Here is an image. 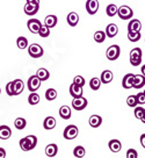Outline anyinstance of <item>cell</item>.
I'll return each instance as SVG.
<instances>
[{"label": "cell", "mask_w": 145, "mask_h": 158, "mask_svg": "<svg viewBox=\"0 0 145 158\" xmlns=\"http://www.w3.org/2000/svg\"><path fill=\"white\" fill-rule=\"evenodd\" d=\"M36 144H37V137L34 135H28L20 139V148L23 151H30V150L35 149Z\"/></svg>", "instance_id": "1"}, {"label": "cell", "mask_w": 145, "mask_h": 158, "mask_svg": "<svg viewBox=\"0 0 145 158\" xmlns=\"http://www.w3.org/2000/svg\"><path fill=\"white\" fill-rule=\"evenodd\" d=\"M143 59V51L140 48H134L130 51V64L132 66H138L142 64Z\"/></svg>", "instance_id": "2"}, {"label": "cell", "mask_w": 145, "mask_h": 158, "mask_svg": "<svg viewBox=\"0 0 145 158\" xmlns=\"http://www.w3.org/2000/svg\"><path fill=\"white\" fill-rule=\"evenodd\" d=\"M28 54L30 57L33 58H40L44 54V50L37 43H31L30 45H28Z\"/></svg>", "instance_id": "3"}, {"label": "cell", "mask_w": 145, "mask_h": 158, "mask_svg": "<svg viewBox=\"0 0 145 158\" xmlns=\"http://www.w3.org/2000/svg\"><path fill=\"white\" fill-rule=\"evenodd\" d=\"M117 15L122 20H130L134 16V10H132L131 7H129V6L127 5L120 6L119 10H117Z\"/></svg>", "instance_id": "4"}, {"label": "cell", "mask_w": 145, "mask_h": 158, "mask_svg": "<svg viewBox=\"0 0 145 158\" xmlns=\"http://www.w3.org/2000/svg\"><path fill=\"white\" fill-rule=\"evenodd\" d=\"M78 134H79V129L77 126L75 124H70V126H67L65 129H64V133H63V136L65 139H75L77 136H78Z\"/></svg>", "instance_id": "5"}, {"label": "cell", "mask_w": 145, "mask_h": 158, "mask_svg": "<svg viewBox=\"0 0 145 158\" xmlns=\"http://www.w3.org/2000/svg\"><path fill=\"white\" fill-rule=\"evenodd\" d=\"M121 54V48L120 45L117 44H113L110 45L109 48L107 49V52H106V56L109 60H116V59L120 57Z\"/></svg>", "instance_id": "6"}, {"label": "cell", "mask_w": 145, "mask_h": 158, "mask_svg": "<svg viewBox=\"0 0 145 158\" xmlns=\"http://www.w3.org/2000/svg\"><path fill=\"white\" fill-rule=\"evenodd\" d=\"M88 105V101L87 99L84 98L83 95L81 97H77V98H73L72 100V107L75 109V110H83L85 109Z\"/></svg>", "instance_id": "7"}, {"label": "cell", "mask_w": 145, "mask_h": 158, "mask_svg": "<svg viewBox=\"0 0 145 158\" xmlns=\"http://www.w3.org/2000/svg\"><path fill=\"white\" fill-rule=\"evenodd\" d=\"M27 86H28V89H29L30 92H36V91L41 87V79L38 78L36 74L31 76V77L28 79Z\"/></svg>", "instance_id": "8"}, {"label": "cell", "mask_w": 145, "mask_h": 158, "mask_svg": "<svg viewBox=\"0 0 145 158\" xmlns=\"http://www.w3.org/2000/svg\"><path fill=\"white\" fill-rule=\"evenodd\" d=\"M86 10L90 15L96 14L99 10V1L98 0H87L86 1Z\"/></svg>", "instance_id": "9"}, {"label": "cell", "mask_w": 145, "mask_h": 158, "mask_svg": "<svg viewBox=\"0 0 145 158\" xmlns=\"http://www.w3.org/2000/svg\"><path fill=\"white\" fill-rule=\"evenodd\" d=\"M12 85H13V94L14 95H19L25 89V83L22 79H15L12 81Z\"/></svg>", "instance_id": "10"}, {"label": "cell", "mask_w": 145, "mask_h": 158, "mask_svg": "<svg viewBox=\"0 0 145 158\" xmlns=\"http://www.w3.org/2000/svg\"><path fill=\"white\" fill-rule=\"evenodd\" d=\"M145 86V76L143 74H135L134 81H132V89H139Z\"/></svg>", "instance_id": "11"}, {"label": "cell", "mask_w": 145, "mask_h": 158, "mask_svg": "<svg viewBox=\"0 0 145 158\" xmlns=\"http://www.w3.org/2000/svg\"><path fill=\"white\" fill-rule=\"evenodd\" d=\"M27 26H28V29L33 33V34H37L38 30L41 28V21L37 19H30L28 22H27Z\"/></svg>", "instance_id": "12"}, {"label": "cell", "mask_w": 145, "mask_h": 158, "mask_svg": "<svg viewBox=\"0 0 145 158\" xmlns=\"http://www.w3.org/2000/svg\"><path fill=\"white\" fill-rule=\"evenodd\" d=\"M134 77L135 74L134 73H127L122 79V86L123 89H132V81H134Z\"/></svg>", "instance_id": "13"}, {"label": "cell", "mask_w": 145, "mask_h": 158, "mask_svg": "<svg viewBox=\"0 0 145 158\" xmlns=\"http://www.w3.org/2000/svg\"><path fill=\"white\" fill-rule=\"evenodd\" d=\"M106 36L107 37H110V39H113V37H115L117 33H119V27L115 25V23H109V25L106 27Z\"/></svg>", "instance_id": "14"}, {"label": "cell", "mask_w": 145, "mask_h": 158, "mask_svg": "<svg viewBox=\"0 0 145 158\" xmlns=\"http://www.w3.org/2000/svg\"><path fill=\"white\" fill-rule=\"evenodd\" d=\"M114 79V74L110 70H105L102 73H101L100 80H101V84H109L113 81Z\"/></svg>", "instance_id": "15"}, {"label": "cell", "mask_w": 145, "mask_h": 158, "mask_svg": "<svg viewBox=\"0 0 145 158\" xmlns=\"http://www.w3.org/2000/svg\"><path fill=\"white\" fill-rule=\"evenodd\" d=\"M142 23L138 19H130L128 23V31H140Z\"/></svg>", "instance_id": "16"}, {"label": "cell", "mask_w": 145, "mask_h": 158, "mask_svg": "<svg viewBox=\"0 0 145 158\" xmlns=\"http://www.w3.org/2000/svg\"><path fill=\"white\" fill-rule=\"evenodd\" d=\"M69 91H70L71 97H73V98H77V97H81V95H83V92H84L81 86H79V85H75V84H73V83L71 84Z\"/></svg>", "instance_id": "17"}, {"label": "cell", "mask_w": 145, "mask_h": 158, "mask_svg": "<svg viewBox=\"0 0 145 158\" xmlns=\"http://www.w3.org/2000/svg\"><path fill=\"white\" fill-rule=\"evenodd\" d=\"M108 147H109V150L111 152L114 153H117L121 151V149H122V144L119 139H110L109 143H108Z\"/></svg>", "instance_id": "18"}, {"label": "cell", "mask_w": 145, "mask_h": 158, "mask_svg": "<svg viewBox=\"0 0 145 158\" xmlns=\"http://www.w3.org/2000/svg\"><path fill=\"white\" fill-rule=\"evenodd\" d=\"M66 21H67L69 26L75 27V26L78 25V22H79V15L77 14L75 12H71V13H69V15H67Z\"/></svg>", "instance_id": "19"}, {"label": "cell", "mask_w": 145, "mask_h": 158, "mask_svg": "<svg viewBox=\"0 0 145 158\" xmlns=\"http://www.w3.org/2000/svg\"><path fill=\"white\" fill-rule=\"evenodd\" d=\"M38 10H40V6L33 5V4H29V2H27L25 5V8H23V10H25V13L27 15H35L38 12Z\"/></svg>", "instance_id": "20"}, {"label": "cell", "mask_w": 145, "mask_h": 158, "mask_svg": "<svg viewBox=\"0 0 145 158\" xmlns=\"http://www.w3.org/2000/svg\"><path fill=\"white\" fill-rule=\"evenodd\" d=\"M57 152H58L57 144L51 143L49 145H46V148H45V155H46V157H55L56 155H57Z\"/></svg>", "instance_id": "21"}, {"label": "cell", "mask_w": 145, "mask_h": 158, "mask_svg": "<svg viewBox=\"0 0 145 158\" xmlns=\"http://www.w3.org/2000/svg\"><path fill=\"white\" fill-rule=\"evenodd\" d=\"M88 123L92 128H99L102 123V118L100 115H92L88 120Z\"/></svg>", "instance_id": "22"}, {"label": "cell", "mask_w": 145, "mask_h": 158, "mask_svg": "<svg viewBox=\"0 0 145 158\" xmlns=\"http://www.w3.org/2000/svg\"><path fill=\"white\" fill-rule=\"evenodd\" d=\"M43 127L45 130H52L56 127V118L52 116H48L43 121Z\"/></svg>", "instance_id": "23"}, {"label": "cell", "mask_w": 145, "mask_h": 158, "mask_svg": "<svg viewBox=\"0 0 145 158\" xmlns=\"http://www.w3.org/2000/svg\"><path fill=\"white\" fill-rule=\"evenodd\" d=\"M12 136V130L8 126H0V139H8Z\"/></svg>", "instance_id": "24"}, {"label": "cell", "mask_w": 145, "mask_h": 158, "mask_svg": "<svg viewBox=\"0 0 145 158\" xmlns=\"http://www.w3.org/2000/svg\"><path fill=\"white\" fill-rule=\"evenodd\" d=\"M57 22H58V18H57L56 15L51 14V15H48V16H45L44 25L48 26L49 28H54V27H56Z\"/></svg>", "instance_id": "25"}, {"label": "cell", "mask_w": 145, "mask_h": 158, "mask_svg": "<svg viewBox=\"0 0 145 158\" xmlns=\"http://www.w3.org/2000/svg\"><path fill=\"white\" fill-rule=\"evenodd\" d=\"M36 76L41 79V81H45V80H48L50 78V72L46 69H44V68H40L36 72Z\"/></svg>", "instance_id": "26"}, {"label": "cell", "mask_w": 145, "mask_h": 158, "mask_svg": "<svg viewBox=\"0 0 145 158\" xmlns=\"http://www.w3.org/2000/svg\"><path fill=\"white\" fill-rule=\"evenodd\" d=\"M59 116L64 120H69L71 118V108L69 106H62L59 108Z\"/></svg>", "instance_id": "27"}, {"label": "cell", "mask_w": 145, "mask_h": 158, "mask_svg": "<svg viewBox=\"0 0 145 158\" xmlns=\"http://www.w3.org/2000/svg\"><path fill=\"white\" fill-rule=\"evenodd\" d=\"M16 44H18V48H19V49L23 50V49H26V48H28L29 43H28L27 37H25V36H19L18 40H16Z\"/></svg>", "instance_id": "28"}, {"label": "cell", "mask_w": 145, "mask_h": 158, "mask_svg": "<svg viewBox=\"0 0 145 158\" xmlns=\"http://www.w3.org/2000/svg\"><path fill=\"white\" fill-rule=\"evenodd\" d=\"M117 10H119V7L115 5V4H109V5L106 7V13L108 16H115L117 14Z\"/></svg>", "instance_id": "29"}, {"label": "cell", "mask_w": 145, "mask_h": 158, "mask_svg": "<svg viewBox=\"0 0 145 158\" xmlns=\"http://www.w3.org/2000/svg\"><path fill=\"white\" fill-rule=\"evenodd\" d=\"M14 126L18 130H22V129L26 128L27 121H26V118H16L14 121Z\"/></svg>", "instance_id": "30"}, {"label": "cell", "mask_w": 145, "mask_h": 158, "mask_svg": "<svg viewBox=\"0 0 145 158\" xmlns=\"http://www.w3.org/2000/svg\"><path fill=\"white\" fill-rule=\"evenodd\" d=\"M85 155H86V151L84 147L78 145V147H75V148L73 149V156H75V158H83V157H85Z\"/></svg>", "instance_id": "31"}, {"label": "cell", "mask_w": 145, "mask_h": 158, "mask_svg": "<svg viewBox=\"0 0 145 158\" xmlns=\"http://www.w3.org/2000/svg\"><path fill=\"white\" fill-rule=\"evenodd\" d=\"M28 102H29V105H31V106L37 105L40 102V95L36 93V92H30L29 97H28Z\"/></svg>", "instance_id": "32"}, {"label": "cell", "mask_w": 145, "mask_h": 158, "mask_svg": "<svg viewBox=\"0 0 145 158\" xmlns=\"http://www.w3.org/2000/svg\"><path fill=\"white\" fill-rule=\"evenodd\" d=\"M142 37L140 31H128V40L130 42H138Z\"/></svg>", "instance_id": "33"}, {"label": "cell", "mask_w": 145, "mask_h": 158, "mask_svg": "<svg viewBox=\"0 0 145 158\" xmlns=\"http://www.w3.org/2000/svg\"><path fill=\"white\" fill-rule=\"evenodd\" d=\"M101 86V80L100 78H96V77H94V78H92L90 80V87L93 91H98V89H100Z\"/></svg>", "instance_id": "34"}, {"label": "cell", "mask_w": 145, "mask_h": 158, "mask_svg": "<svg viewBox=\"0 0 145 158\" xmlns=\"http://www.w3.org/2000/svg\"><path fill=\"white\" fill-rule=\"evenodd\" d=\"M94 40L96 43H102L106 40V33L102 30H98L94 33Z\"/></svg>", "instance_id": "35"}, {"label": "cell", "mask_w": 145, "mask_h": 158, "mask_svg": "<svg viewBox=\"0 0 145 158\" xmlns=\"http://www.w3.org/2000/svg\"><path fill=\"white\" fill-rule=\"evenodd\" d=\"M57 98V91L55 89H48L46 92H45V99L49 100V101H52Z\"/></svg>", "instance_id": "36"}, {"label": "cell", "mask_w": 145, "mask_h": 158, "mask_svg": "<svg viewBox=\"0 0 145 158\" xmlns=\"http://www.w3.org/2000/svg\"><path fill=\"white\" fill-rule=\"evenodd\" d=\"M37 34L40 35L41 37H48L49 35H50V28L48 27V26H45V25H42L41 26V28L40 30H38V33Z\"/></svg>", "instance_id": "37"}, {"label": "cell", "mask_w": 145, "mask_h": 158, "mask_svg": "<svg viewBox=\"0 0 145 158\" xmlns=\"http://www.w3.org/2000/svg\"><path fill=\"white\" fill-rule=\"evenodd\" d=\"M127 105L129 106V107H132V108H135L136 106H138V101H137V97L136 95H129L128 98H127Z\"/></svg>", "instance_id": "38"}, {"label": "cell", "mask_w": 145, "mask_h": 158, "mask_svg": "<svg viewBox=\"0 0 145 158\" xmlns=\"http://www.w3.org/2000/svg\"><path fill=\"white\" fill-rule=\"evenodd\" d=\"M73 84L75 85H79V86H84L86 84V80L84 79V77H81V76H75V78H73Z\"/></svg>", "instance_id": "39"}, {"label": "cell", "mask_w": 145, "mask_h": 158, "mask_svg": "<svg viewBox=\"0 0 145 158\" xmlns=\"http://www.w3.org/2000/svg\"><path fill=\"white\" fill-rule=\"evenodd\" d=\"M143 112H144V108H143V107H137V106H136L135 109H134V113H135L136 118L140 120L142 115H143Z\"/></svg>", "instance_id": "40"}, {"label": "cell", "mask_w": 145, "mask_h": 158, "mask_svg": "<svg viewBox=\"0 0 145 158\" xmlns=\"http://www.w3.org/2000/svg\"><path fill=\"white\" fill-rule=\"evenodd\" d=\"M136 97H137V101H138V105L143 106V105L145 104V94H144V92H139L138 94H136Z\"/></svg>", "instance_id": "41"}, {"label": "cell", "mask_w": 145, "mask_h": 158, "mask_svg": "<svg viewBox=\"0 0 145 158\" xmlns=\"http://www.w3.org/2000/svg\"><path fill=\"white\" fill-rule=\"evenodd\" d=\"M127 158H137L138 157V153L136 151L135 149H129L128 151H127Z\"/></svg>", "instance_id": "42"}, {"label": "cell", "mask_w": 145, "mask_h": 158, "mask_svg": "<svg viewBox=\"0 0 145 158\" xmlns=\"http://www.w3.org/2000/svg\"><path fill=\"white\" fill-rule=\"evenodd\" d=\"M6 93H7V95H10V97L14 95L13 94V85H12V81H10L8 84L6 85Z\"/></svg>", "instance_id": "43"}, {"label": "cell", "mask_w": 145, "mask_h": 158, "mask_svg": "<svg viewBox=\"0 0 145 158\" xmlns=\"http://www.w3.org/2000/svg\"><path fill=\"white\" fill-rule=\"evenodd\" d=\"M139 141H140V144H142V147H143V148L145 149V134H143V135H140Z\"/></svg>", "instance_id": "44"}, {"label": "cell", "mask_w": 145, "mask_h": 158, "mask_svg": "<svg viewBox=\"0 0 145 158\" xmlns=\"http://www.w3.org/2000/svg\"><path fill=\"white\" fill-rule=\"evenodd\" d=\"M27 2H29V4H33V5L40 6V0H27Z\"/></svg>", "instance_id": "45"}, {"label": "cell", "mask_w": 145, "mask_h": 158, "mask_svg": "<svg viewBox=\"0 0 145 158\" xmlns=\"http://www.w3.org/2000/svg\"><path fill=\"white\" fill-rule=\"evenodd\" d=\"M6 157V150L4 148H0V158Z\"/></svg>", "instance_id": "46"}, {"label": "cell", "mask_w": 145, "mask_h": 158, "mask_svg": "<svg viewBox=\"0 0 145 158\" xmlns=\"http://www.w3.org/2000/svg\"><path fill=\"white\" fill-rule=\"evenodd\" d=\"M140 121L145 123V108H144V112H143V115H142V118H140Z\"/></svg>", "instance_id": "47"}, {"label": "cell", "mask_w": 145, "mask_h": 158, "mask_svg": "<svg viewBox=\"0 0 145 158\" xmlns=\"http://www.w3.org/2000/svg\"><path fill=\"white\" fill-rule=\"evenodd\" d=\"M140 71H142V74H143V76H145V64L143 65V66H142V69H140Z\"/></svg>", "instance_id": "48"}, {"label": "cell", "mask_w": 145, "mask_h": 158, "mask_svg": "<svg viewBox=\"0 0 145 158\" xmlns=\"http://www.w3.org/2000/svg\"><path fill=\"white\" fill-rule=\"evenodd\" d=\"M0 94H1V89H0Z\"/></svg>", "instance_id": "49"}, {"label": "cell", "mask_w": 145, "mask_h": 158, "mask_svg": "<svg viewBox=\"0 0 145 158\" xmlns=\"http://www.w3.org/2000/svg\"><path fill=\"white\" fill-rule=\"evenodd\" d=\"M143 92H144V94H145V89H144V91H143Z\"/></svg>", "instance_id": "50"}]
</instances>
